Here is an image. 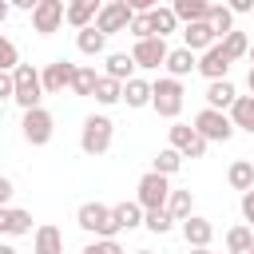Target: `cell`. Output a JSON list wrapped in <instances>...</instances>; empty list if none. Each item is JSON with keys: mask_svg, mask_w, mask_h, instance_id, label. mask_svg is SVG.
Wrapping results in <instances>:
<instances>
[{"mask_svg": "<svg viewBox=\"0 0 254 254\" xmlns=\"http://www.w3.org/2000/svg\"><path fill=\"white\" fill-rule=\"evenodd\" d=\"M111 143H115V123H111V115H87L83 119V127H79V151L83 155H91V159H99V155H107L111 151Z\"/></svg>", "mask_w": 254, "mask_h": 254, "instance_id": "cell-1", "label": "cell"}, {"mask_svg": "<svg viewBox=\"0 0 254 254\" xmlns=\"http://www.w3.org/2000/svg\"><path fill=\"white\" fill-rule=\"evenodd\" d=\"M183 99H187L183 79H175V75H159V79L151 83V107H155V115H163V119H179Z\"/></svg>", "mask_w": 254, "mask_h": 254, "instance_id": "cell-2", "label": "cell"}, {"mask_svg": "<svg viewBox=\"0 0 254 254\" xmlns=\"http://www.w3.org/2000/svg\"><path fill=\"white\" fill-rule=\"evenodd\" d=\"M12 99L20 103V111L40 107V99H44L40 67H32V64H16V67H12Z\"/></svg>", "mask_w": 254, "mask_h": 254, "instance_id": "cell-3", "label": "cell"}, {"mask_svg": "<svg viewBox=\"0 0 254 254\" xmlns=\"http://www.w3.org/2000/svg\"><path fill=\"white\" fill-rule=\"evenodd\" d=\"M20 135H24V143H32V147H48L52 135H56V119H52V111H48L44 103H40V107H28L24 119H20Z\"/></svg>", "mask_w": 254, "mask_h": 254, "instance_id": "cell-4", "label": "cell"}, {"mask_svg": "<svg viewBox=\"0 0 254 254\" xmlns=\"http://www.w3.org/2000/svg\"><path fill=\"white\" fill-rule=\"evenodd\" d=\"M75 222H79V230H87L95 238H115L119 234V226L111 218V206H103V202H79Z\"/></svg>", "mask_w": 254, "mask_h": 254, "instance_id": "cell-5", "label": "cell"}, {"mask_svg": "<svg viewBox=\"0 0 254 254\" xmlns=\"http://www.w3.org/2000/svg\"><path fill=\"white\" fill-rule=\"evenodd\" d=\"M206 143H230L234 139V123H230V115L226 111H214V107H202L198 115H194V123H190Z\"/></svg>", "mask_w": 254, "mask_h": 254, "instance_id": "cell-6", "label": "cell"}, {"mask_svg": "<svg viewBox=\"0 0 254 254\" xmlns=\"http://www.w3.org/2000/svg\"><path fill=\"white\" fill-rule=\"evenodd\" d=\"M167 194H171V179H167V175H159V171L139 175V183H135V202H139L143 210L167 206Z\"/></svg>", "mask_w": 254, "mask_h": 254, "instance_id": "cell-7", "label": "cell"}, {"mask_svg": "<svg viewBox=\"0 0 254 254\" xmlns=\"http://www.w3.org/2000/svg\"><path fill=\"white\" fill-rule=\"evenodd\" d=\"M167 139H171L167 147H175L183 159H202V155H206V147H210V143H206L190 123H171V127H167Z\"/></svg>", "mask_w": 254, "mask_h": 254, "instance_id": "cell-8", "label": "cell"}, {"mask_svg": "<svg viewBox=\"0 0 254 254\" xmlns=\"http://www.w3.org/2000/svg\"><path fill=\"white\" fill-rule=\"evenodd\" d=\"M131 16H135V12L127 8V0H103L99 12H95V28H99L103 36H119V32H127Z\"/></svg>", "mask_w": 254, "mask_h": 254, "instance_id": "cell-9", "label": "cell"}, {"mask_svg": "<svg viewBox=\"0 0 254 254\" xmlns=\"http://www.w3.org/2000/svg\"><path fill=\"white\" fill-rule=\"evenodd\" d=\"M167 40L163 36H143V40H135V48H131V60H135V67H143V71H159L163 67V60H167Z\"/></svg>", "mask_w": 254, "mask_h": 254, "instance_id": "cell-10", "label": "cell"}, {"mask_svg": "<svg viewBox=\"0 0 254 254\" xmlns=\"http://www.w3.org/2000/svg\"><path fill=\"white\" fill-rule=\"evenodd\" d=\"M71 75H75V64L71 60H52L40 67V83H44V95H64V87L71 91Z\"/></svg>", "mask_w": 254, "mask_h": 254, "instance_id": "cell-11", "label": "cell"}, {"mask_svg": "<svg viewBox=\"0 0 254 254\" xmlns=\"http://www.w3.org/2000/svg\"><path fill=\"white\" fill-rule=\"evenodd\" d=\"M230 64H234V60H230V56L218 48V40H214L206 52H198V64H194V71H198L202 79H226V75H230Z\"/></svg>", "mask_w": 254, "mask_h": 254, "instance_id": "cell-12", "label": "cell"}, {"mask_svg": "<svg viewBox=\"0 0 254 254\" xmlns=\"http://www.w3.org/2000/svg\"><path fill=\"white\" fill-rule=\"evenodd\" d=\"M32 28H36L40 36L60 32V28H64V0H40V4L32 8Z\"/></svg>", "mask_w": 254, "mask_h": 254, "instance_id": "cell-13", "label": "cell"}, {"mask_svg": "<svg viewBox=\"0 0 254 254\" xmlns=\"http://www.w3.org/2000/svg\"><path fill=\"white\" fill-rule=\"evenodd\" d=\"M20 234H32V210L24 206H0V238H20Z\"/></svg>", "mask_w": 254, "mask_h": 254, "instance_id": "cell-14", "label": "cell"}, {"mask_svg": "<svg viewBox=\"0 0 254 254\" xmlns=\"http://www.w3.org/2000/svg\"><path fill=\"white\" fill-rule=\"evenodd\" d=\"M179 36H183V48H190L194 56H198V52H206V48L218 40V32H214L206 20H190V24H183V32H179Z\"/></svg>", "mask_w": 254, "mask_h": 254, "instance_id": "cell-15", "label": "cell"}, {"mask_svg": "<svg viewBox=\"0 0 254 254\" xmlns=\"http://www.w3.org/2000/svg\"><path fill=\"white\" fill-rule=\"evenodd\" d=\"M179 230H183V242L187 246H210V238H214V222L202 218V214H187L179 222Z\"/></svg>", "mask_w": 254, "mask_h": 254, "instance_id": "cell-16", "label": "cell"}, {"mask_svg": "<svg viewBox=\"0 0 254 254\" xmlns=\"http://www.w3.org/2000/svg\"><path fill=\"white\" fill-rule=\"evenodd\" d=\"M32 254H64V234L52 222H40L32 230Z\"/></svg>", "mask_w": 254, "mask_h": 254, "instance_id": "cell-17", "label": "cell"}, {"mask_svg": "<svg viewBox=\"0 0 254 254\" xmlns=\"http://www.w3.org/2000/svg\"><path fill=\"white\" fill-rule=\"evenodd\" d=\"M95 12H99L95 0H64V24H71V28L95 24Z\"/></svg>", "mask_w": 254, "mask_h": 254, "instance_id": "cell-18", "label": "cell"}, {"mask_svg": "<svg viewBox=\"0 0 254 254\" xmlns=\"http://www.w3.org/2000/svg\"><path fill=\"white\" fill-rule=\"evenodd\" d=\"M226 115H230L234 131H246V135H254V95H234V103L226 107Z\"/></svg>", "mask_w": 254, "mask_h": 254, "instance_id": "cell-19", "label": "cell"}, {"mask_svg": "<svg viewBox=\"0 0 254 254\" xmlns=\"http://www.w3.org/2000/svg\"><path fill=\"white\" fill-rule=\"evenodd\" d=\"M194 64H198V56H194L190 48H171V52H167V60H163L167 75H175V79H187V75L194 71Z\"/></svg>", "mask_w": 254, "mask_h": 254, "instance_id": "cell-20", "label": "cell"}, {"mask_svg": "<svg viewBox=\"0 0 254 254\" xmlns=\"http://www.w3.org/2000/svg\"><path fill=\"white\" fill-rule=\"evenodd\" d=\"M234 83H230V75L226 79H206V107H214V111H226L230 103H234Z\"/></svg>", "mask_w": 254, "mask_h": 254, "instance_id": "cell-21", "label": "cell"}, {"mask_svg": "<svg viewBox=\"0 0 254 254\" xmlns=\"http://www.w3.org/2000/svg\"><path fill=\"white\" fill-rule=\"evenodd\" d=\"M147 20H151V32H155V36H163V40H167L171 32H179V28H183V24H179V16L171 12V4H155V8L147 12Z\"/></svg>", "mask_w": 254, "mask_h": 254, "instance_id": "cell-22", "label": "cell"}, {"mask_svg": "<svg viewBox=\"0 0 254 254\" xmlns=\"http://www.w3.org/2000/svg\"><path fill=\"white\" fill-rule=\"evenodd\" d=\"M79 36H75V48L83 52V56H103L107 52V36L95 28V24H87V28H75Z\"/></svg>", "mask_w": 254, "mask_h": 254, "instance_id": "cell-23", "label": "cell"}, {"mask_svg": "<svg viewBox=\"0 0 254 254\" xmlns=\"http://www.w3.org/2000/svg\"><path fill=\"white\" fill-rule=\"evenodd\" d=\"M91 99H95L99 107H115V103L123 99V83H119V79H111V75H99V79H95Z\"/></svg>", "mask_w": 254, "mask_h": 254, "instance_id": "cell-24", "label": "cell"}, {"mask_svg": "<svg viewBox=\"0 0 254 254\" xmlns=\"http://www.w3.org/2000/svg\"><path fill=\"white\" fill-rule=\"evenodd\" d=\"M119 103H127V107H151V83L139 79V75H131L123 83V99Z\"/></svg>", "mask_w": 254, "mask_h": 254, "instance_id": "cell-25", "label": "cell"}, {"mask_svg": "<svg viewBox=\"0 0 254 254\" xmlns=\"http://www.w3.org/2000/svg\"><path fill=\"white\" fill-rule=\"evenodd\" d=\"M111 218H115V226L119 230H135V226H143V206L131 198V202H115L111 206Z\"/></svg>", "mask_w": 254, "mask_h": 254, "instance_id": "cell-26", "label": "cell"}, {"mask_svg": "<svg viewBox=\"0 0 254 254\" xmlns=\"http://www.w3.org/2000/svg\"><path fill=\"white\" fill-rule=\"evenodd\" d=\"M214 0H171V12L179 16V24H190V20H206Z\"/></svg>", "mask_w": 254, "mask_h": 254, "instance_id": "cell-27", "label": "cell"}, {"mask_svg": "<svg viewBox=\"0 0 254 254\" xmlns=\"http://www.w3.org/2000/svg\"><path fill=\"white\" fill-rule=\"evenodd\" d=\"M226 183H230L234 190H250V187H254V163H250V159H234V163L226 167Z\"/></svg>", "mask_w": 254, "mask_h": 254, "instance_id": "cell-28", "label": "cell"}, {"mask_svg": "<svg viewBox=\"0 0 254 254\" xmlns=\"http://www.w3.org/2000/svg\"><path fill=\"white\" fill-rule=\"evenodd\" d=\"M103 75H111V79L127 83V79L135 75V60H131L127 52H111V56H107V67H103Z\"/></svg>", "mask_w": 254, "mask_h": 254, "instance_id": "cell-29", "label": "cell"}, {"mask_svg": "<svg viewBox=\"0 0 254 254\" xmlns=\"http://www.w3.org/2000/svg\"><path fill=\"white\" fill-rule=\"evenodd\" d=\"M167 214H171L175 222H183L187 214H194V194H190V190H175V187H171V194H167Z\"/></svg>", "mask_w": 254, "mask_h": 254, "instance_id": "cell-30", "label": "cell"}, {"mask_svg": "<svg viewBox=\"0 0 254 254\" xmlns=\"http://www.w3.org/2000/svg\"><path fill=\"white\" fill-rule=\"evenodd\" d=\"M218 48H222L230 60H242V56H246V48H250V36H246V32H238V28H230V32L218 40Z\"/></svg>", "mask_w": 254, "mask_h": 254, "instance_id": "cell-31", "label": "cell"}, {"mask_svg": "<svg viewBox=\"0 0 254 254\" xmlns=\"http://www.w3.org/2000/svg\"><path fill=\"white\" fill-rule=\"evenodd\" d=\"M95 67L91 64H75V75H71V95H91L95 91Z\"/></svg>", "mask_w": 254, "mask_h": 254, "instance_id": "cell-32", "label": "cell"}, {"mask_svg": "<svg viewBox=\"0 0 254 254\" xmlns=\"http://www.w3.org/2000/svg\"><path fill=\"white\" fill-rule=\"evenodd\" d=\"M206 24H210V28L218 32V40H222V36L234 28V12H230L226 4H210V12H206Z\"/></svg>", "mask_w": 254, "mask_h": 254, "instance_id": "cell-33", "label": "cell"}, {"mask_svg": "<svg viewBox=\"0 0 254 254\" xmlns=\"http://www.w3.org/2000/svg\"><path fill=\"white\" fill-rule=\"evenodd\" d=\"M179 167H183V155H179L175 147H163V151L151 159V171H159V175H167V179H171Z\"/></svg>", "mask_w": 254, "mask_h": 254, "instance_id": "cell-34", "label": "cell"}, {"mask_svg": "<svg viewBox=\"0 0 254 254\" xmlns=\"http://www.w3.org/2000/svg\"><path fill=\"white\" fill-rule=\"evenodd\" d=\"M143 226L151 234H171L175 230V218L167 214V206H159V210H143Z\"/></svg>", "mask_w": 254, "mask_h": 254, "instance_id": "cell-35", "label": "cell"}, {"mask_svg": "<svg viewBox=\"0 0 254 254\" xmlns=\"http://www.w3.org/2000/svg\"><path fill=\"white\" fill-rule=\"evenodd\" d=\"M222 242H226V250H242V246H254V230H250L246 222H238V226H230V230H226V238H222Z\"/></svg>", "mask_w": 254, "mask_h": 254, "instance_id": "cell-36", "label": "cell"}, {"mask_svg": "<svg viewBox=\"0 0 254 254\" xmlns=\"http://www.w3.org/2000/svg\"><path fill=\"white\" fill-rule=\"evenodd\" d=\"M16 64H20V48H16V40H8L0 32V71H12Z\"/></svg>", "mask_w": 254, "mask_h": 254, "instance_id": "cell-37", "label": "cell"}, {"mask_svg": "<svg viewBox=\"0 0 254 254\" xmlns=\"http://www.w3.org/2000/svg\"><path fill=\"white\" fill-rule=\"evenodd\" d=\"M83 254H127L115 238H91L87 246H83Z\"/></svg>", "mask_w": 254, "mask_h": 254, "instance_id": "cell-38", "label": "cell"}, {"mask_svg": "<svg viewBox=\"0 0 254 254\" xmlns=\"http://www.w3.org/2000/svg\"><path fill=\"white\" fill-rule=\"evenodd\" d=\"M127 32H131L135 40H143V36H155V32H151V20H147V12H135V16H131V24H127Z\"/></svg>", "mask_w": 254, "mask_h": 254, "instance_id": "cell-39", "label": "cell"}, {"mask_svg": "<svg viewBox=\"0 0 254 254\" xmlns=\"http://www.w3.org/2000/svg\"><path fill=\"white\" fill-rule=\"evenodd\" d=\"M238 210H242V222L254 230V187H250V190H242V198H238Z\"/></svg>", "mask_w": 254, "mask_h": 254, "instance_id": "cell-40", "label": "cell"}, {"mask_svg": "<svg viewBox=\"0 0 254 254\" xmlns=\"http://www.w3.org/2000/svg\"><path fill=\"white\" fill-rule=\"evenodd\" d=\"M12 194H16V183H12L8 175H0V206H8V202H12Z\"/></svg>", "mask_w": 254, "mask_h": 254, "instance_id": "cell-41", "label": "cell"}, {"mask_svg": "<svg viewBox=\"0 0 254 254\" xmlns=\"http://www.w3.org/2000/svg\"><path fill=\"white\" fill-rule=\"evenodd\" d=\"M12 99V71H0V103Z\"/></svg>", "mask_w": 254, "mask_h": 254, "instance_id": "cell-42", "label": "cell"}, {"mask_svg": "<svg viewBox=\"0 0 254 254\" xmlns=\"http://www.w3.org/2000/svg\"><path fill=\"white\" fill-rule=\"evenodd\" d=\"M226 8L238 16V12H254V0H226Z\"/></svg>", "mask_w": 254, "mask_h": 254, "instance_id": "cell-43", "label": "cell"}, {"mask_svg": "<svg viewBox=\"0 0 254 254\" xmlns=\"http://www.w3.org/2000/svg\"><path fill=\"white\" fill-rule=\"evenodd\" d=\"M155 4H163V0H127V8H131V12H151Z\"/></svg>", "mask_w": 254, "mask_h": 254, "instance_id": "cell-44", "label": "cell"}, {"mask_svg": "<svg viewBox=\"0 0 254 254\" xmlns=\"http://www.w3.org/2000/svg\"><path fill=\"white\" fill-rule=\"evenodd\" d=\"M8 4H12V8H20V12H32L40 0H8Z\"/></svg>", "mask_w": 254, "mask_h": 254, "instance_id": "cell-45", "label": "cell"}, {"mask_svg": "<svg viewBox=\"0 0 254 254\" xmlns=\"http://www.w3.org/2000/svg\"><path fill=\"white\" fill-rule=\"evenodd\" d=\"M8 16H12V4H8V0H0V24H4Z\"/></svg>", "mask_w": 254, "mask_h": 254, "instance_id": "cell-46", "label": "cell"}, {"mask_svg": "<svg viewBox=\"0 0 254 254\" xmlns=\"http://www.w3.org/2000/svg\"><path fill=\"white\" fill-rule=\"evenodd\" d=\"M246 87H250V95H254V64H250V71H246Z\"/></svg>", "mask_w": 254, "mask_h": 254, "instance_id": "cell-47", "label": "cell"}, {"mask_svg": "<svg viewBox=\"0 0 254 254\" xmlns=\"http://www.w3.org/2000/svg\"><path fill=\"white\" fill-rule=\"evenodd\" d=\"M0 254H20V250H16L12 242H0Z\"/></svg>", "mask_w": 254, "mask_h": 254, "instance_id": "cell-48", "label": "cell"}, {"mask_svg": "<svg viewBox=\"0 0 254 254\" xmlns=\"http://www.w3.org/2000/svg\"><path fill=\"white\" fill-rule=\"evenodd\" d=\"M190 254H214L210 246H190Z\"/></svg>", "mask_w": 254, "mask_h": 254, "instance_id": "cell-49", "label": "cell"}, {"mask_svg": "<svg viewBox=\"0 0 254 254\" xmlns=\"http://www.w3.org/2000/svg\"><path fill=\"white\" fill-rule=\"evenodd\" d=\"M226 254H254V246H242V250H226Z\"/></svg>", "mask_w": 254, "mask_h": 254, "instance_id": "cell-50", "label": "cell"}, {"mask_svg": "<svg viewBox=\"0 0 254 254\" xmlns=\"http://www.w3.org/2000/svg\"><path fill=\"white\" fill-rule=\"evenodd\" d=\"M246 60H250V64H254V44H250V48H246Z\"/></svg>", "mask_w": 254, "mask_h": 254, "instance_id": "cell-51", "label": "cell"}, {"mask_svg": "<svg viewBox=\"0 0 254 254\" xmlns=\"http://www.w3.org/2000/svg\"><path fill=\"white\" fill-rule=\"evenodd\" d=\"M0 123H4V103H0Z\"/></svg>", "mask_w": 254, "mask_h": 254, "instance_id": "cell-52", "label": "cell"}, {"mask_svg": "<svg viewBox=\"0 0 254 254\" xmlns=\"http://www.w3.org/2000/svg\"><path fill=\"white\" fill-rule=\"evenodd\" d=\"M135 254H155V250H135Z\"/></svg>", "mask_w": 254, "mask_h": 254, "instance_id": "cell-53", "label": "cell"}, {"mask_svg": "<svg viewBox=\"0 0 254 254\" xmlns=\"http://www.w3.org/2000/svg\"><path fill=\"white\" fill-rule=\"evenodd\" d=\"M95 4H103V0H95Z\"/></svg>", "mask_w": 254, "mask_h": 254, "instance_id": "cell-54", "label": "cell"}]
</instances>
